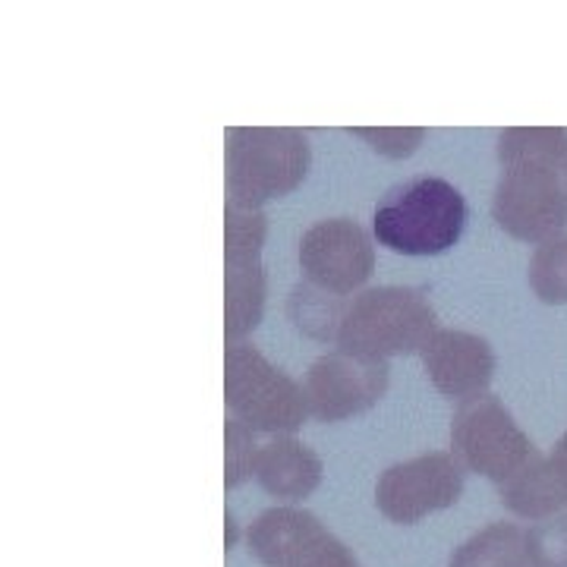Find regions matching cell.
<instances>
[{
    "mask_svg": "<svg viewBox=\"0 0 567 567\" xmlns=\"http://www.w3.org/2000/svg\"><path fill=\"white\" fill-rule=\"evenodd\" d=\"M466 215V199L454 183L420 174L382 196L372 215V237L398 256H442L461 244Z\"/></svg>",
    "mask_w": 567,
    "mask_h": 567,
    "instance_id": "cell-1",
    "label": "cell"
},
{
    "mask_svg": "<svg viewBox=\"0 0 567 567\" xmlns=\"http://www.w3.org/2000/svg\"><path fill=\"white\" fill-rule=\"evenodd\" d=\"M312 148L293 126H237L227 133V196L230 205L262 208L290 196L309 174Z\"/></svg>",
    "mask_w": 567,
    "mask_h": 567,
    "instance_id": "cell-2",
    "label": "cell"
},
{
    "mask_svg": "<svg viewBox=\"0 0 567 567\" xmlns=\"http://www.w3.org/2000/svg\"><path fill=\"white\" fill-rule=\"evenodd\" d=\"M435 328V309L423 287H369L347 303L338 350L391 360L420 353Z\"/></svg>",
    "mask_w": 567,
    "mask_h": 567,
    "instance_id": "cell-3",
    "label": "cell"
},
{
    "mask_svg": "<svg viewBox=\"0 0 567 567\" xmlns=\"http://www.w3.org/2000/svg\"><path fill=\"white\" fill-rule=\"evenodd\" d=\"M224 401L234 420L265 435H293L309 416L303 385L246 341L224 353Z\"/></svg>",
    "mask_w": 567,
    "mask_h": 567,
    "instance_id": "cell-4",
    "label": "cell"
},
{
    "mask_svg": "<svg viewBox=\"0 0 567 567\" xmlns=\"http://www.w3.org/2000/svg\"><path fill=\"white\" fill-rule=\"evenodd\" d=\"M451 454L466 473H480L495 486H505L514 473L536 457V445L514 413L495 394L461 401L451 416Z\"/></svg>",
    "mask_w": 567,
    "mask_h": 567,
    "instance_id": "cell-5",
    "label": "cell"
},
{
    "mask_svg": "<svg viewBox=\"0 0 567 567\" xmlns=\"http://www.w3.org/2000/svg\"><path fill=\"white\" fill-rule=\"evenodd\" d=\"M246 548L265 567H363L312 511L290 505L262 511L246 527Z\"/></svg>",
    "mask_w": 567,
    "mask_h": 567,
    "instance_id": "cell-6",
    "label": "cell"
},
{
    "mask_svg": "<svg viewBox=\"0 0 567 567\" xmlns=\"http://www.w3.org/2000/svg\"><path fill=\"white\" fill-rule=\"evenodd\" d=\"M492 218L507 237L543 246L561 237L567 227V174L548 167H505Z\"/></svg>",
    "mask_w": 567,
    "mask_h": 567,
    "instance_id": "cell-7",
    "label": "cell"
},
{
    "mask_svg": "<svg viewBox=\"0 0 567 567\" xmlns=\"http://www.w3.org/2000/svg\"><path fill=\"white\" fill-rule=\"evenodd\" d=\"M464 480L466 470L451 451H429L388 466L375 483V507L391 524L413 527L429 514L457 505Z\"/></svg>",
    "mask_w": 567,
    "mask_h": 567,
    "instance_id": "cell-8",
    "label": "cell"
},
{
    "mask_svg": "<svg viewBox=\"0 0 567 567\" xmlns=\"http://www.w3.org/2000/svg\"><path fill=\"white\" fill-rule=\"evenodd\" d=\"M391 382L388 360H369L347 350H331L306 372V406L319 423H341L360 416L385 398Z\"/></svg>",
    "mask_w": 567,
    "mask_h": 567,
    "instance_id": "cell-9",
    "label": "cell"
},
{
    "mask_svg": "<svg viewBox=\"0 0 567 567\" xmlns=\"http://www.w3.org/2000/svg\"><path fill=\"white\" fill-rule=\"evenodd\" d=\"M303 278L328 293L350 297L372 278L375 246L353 218H322L300 237Z\"/></svg>",
    "mask_w": 567,
    "mask_h": 567,
    "instance_id": "cell-10",
    "label": "cell"
},
{
    "mask_svg": "<svg viewBox=\"0 0 567 567\" xmlns=\"http://www.w3.org/2000/svg\"><path fill=\"white\" fill-rule=\"evenodd\" d=\"M420 360L432 388L451 401H470L486 394L498 365L495 350L483 334L457 328H435L420 350Z\"/></svg>",
    "mask_w": 567,
    "mask_h": 567,
    "instance_id": "cell-11",
    "label": "cell"
},
{
    "mask_svg": "<svg viewBox=\"0 0 567 567\" xmlns=\"http://www.w3.org/2000/svg\"><path fill=\"white\" fill-rule=\"evenodd\" d=\"M256 483L281 502L309 498L322 483V457L293 435H271L259 447Z\"/></svg>",
    "mask_w": 567,
    "mask_h": 567,
    "instance_id": "cell-12",
    "label": "cell"
},
{
    "mask_svg": "<svg viewBox=\"0 0 567 567\" xmlns=\"http://www.w3.org/2000/svg\"><path fill=\"white\" fill-rule=\"evenodd\" d=\"M498 502L524 520H551L567 507V476L551 457H533L505 486H498Z\"/></svg>",
    "mask_w": 567,
    "mask_h": 567,
    "instance_id": "cell-13",
    "label": "cell"
},
{
    "mask_svg": "<svg viewBox=\"0 0 567 567\" xmlns=\"http://www.w3.org/2000/svg\"><path fill=\"white\" fill-rule=\"evenodd\" d=\"M495 155L505 167H548L567 174V130L561 126H511L498 133Z\"/></svg>",
    "mask_w": 567,
    "mask_h": 567,
    "instance_id": "cell-14",
    "label": "cell"
},
{
    "mask_svg": "<svg viewBox=\"0 0 567 567\" xmlns=\"http://www.w3.org/2000/svg\"><path fill=\"white\" fill-rule=\"evenodd\" d=\"M268 278L262 262L227 265V322L224 334L230 344H244L246 334H252L265 316Z\"/></svg>",
    "mask_w": 567,
    "mask_h": 567,
    "instance_id": "cell-15",
    "label": "cell"
},
{
    "mask_svg": "<svg viewBox=\"0 0 567 567\" xmlns=\"http://www.w3.org/2000/svg\"><path fill=\"white\" fill-rule=\"evenodd\" d=\"M447 567H529L527 533L517 524L495 520L454 548Z\"/></svg>",
    "mask_w": 567,
    "mask_h": 567,
    "instance_id": "cell-16",
    "label": "cell"
},
{
    "mask_svg": "<svg viewBox=\"0 0 567 567\" xmlns=\"http://www.w3.org/2000/svg\"><path fill=\"white\" fill-rule=\"evenodd\" d=\"M347 303L350 300H344V297L328 293L322 287L303 281L297 284L287 297V319L293 322L297 331H303L306 338L322 341V344H338Z\"/></svg>",
    "mask_w": 567,
    "mask_h": 567,
    "instance_id": "cell-17",
    "label": "cell"
},
{
    "mask_svg": "<svg viewBox=\"0 0 567 567\" xmlns=\"http://www.w3.org/2000/svg\"><path fill=\"white\" fill-rule=\"evenodd\" d=\"M265 237H268V218L262 208L227 205V215H224V259L227 265L262 262Z\"/></svg>",
    "mask_w": 567,
    "mask_h": 567,
    "instance_id": "cell-18",
    "label": "cell"
},
{
    "mask_svg": "<svg viewBox=\"0 0 567 567\" xmlns=\"http://www.w3.org/2000/svg\"><path fill=\"white\" fill-rule=\"evenodd\" d=\"M527 281L546 306L567 303V234L536 246L529 259Z\"/></svg>",
    "mask_w": 567,
    "mask_h": 567,
    "instance_id": "cell-19",
    "label": "cell"
},
{
    "mask_svg": "<svg viewBox=\"0 0 567 567\" xmlns=\"http://www.w3.org/2000/svg\"><path fill=\"white\" fill-rule=\"evenodd\" d=\"M224 442H227V454H224V486L240 488L246 480L256 476V461H259V447L256 445V432L244 425L240 420H227L224 425Z\"/></svg>",
    "mask_w": 567,
    "mask_h": 567,
    "instance_id": "cell-20",
    "label": "cell"
},
{
    "mask_svg": "<svg viewBox=\"0 0 567 567\" xmlns=\"http://www.w3.org/2000/svg\"><path fill=\"white\" fill-rule=\"evenodd\" d=\"M347 133L369 142L372 152L385 155L391 162L410 158L425 140L423 126H350Z\"/></svg>",
    "mask_w": 567,
    "mask_h": 567,
    "instance_id": "cell-21",
    "label": "cell"
},
{
    "mask_svg": "<svg viewBox=\"0 0 567 567\" xmlns=\"http://www.w3.org/2000/svg\"><path fill=\"white\" fill-rule=\"evenodd\" d=\"M529 567H567V517L539 520L527 529Z\"/></svg>",
    "mask_w": 567,
    "mask_h": 567,
    "instance_id": "cell-22",
    "label": "cell"
},
{
    "mask_svg": "<svg viewBox=\"0 0 567 567\" xmlns=\"http://www.w3.org/2000/svg\"><path fill=\"white\" fill-rule=\"evenodd\" d=\"M548 457H551L555 464L561 466V470H565V476H567V432L561 435V439H558V442H555V447H551V454H548Z\"/></svg>",
    "mask_w": 567,
    "mask_h": 567,
    "instance_id": "cell-23",
    "label": "cell"
},
{
    "mask_svg": "<svg viewBox=\"0 0 567 567\" xmlns=\"http://www.w3.org/2000/svg\"><path fill=\"white\" fill-rule=\"evenodd\" d=\"M237 543V527H234V517L227 514V548Z\"/></svg>",
    "mask_w": 567,
    "mask_h": 567,
    "instance_id": "cell-24",
    "label": "cell"
}]
</instances>
